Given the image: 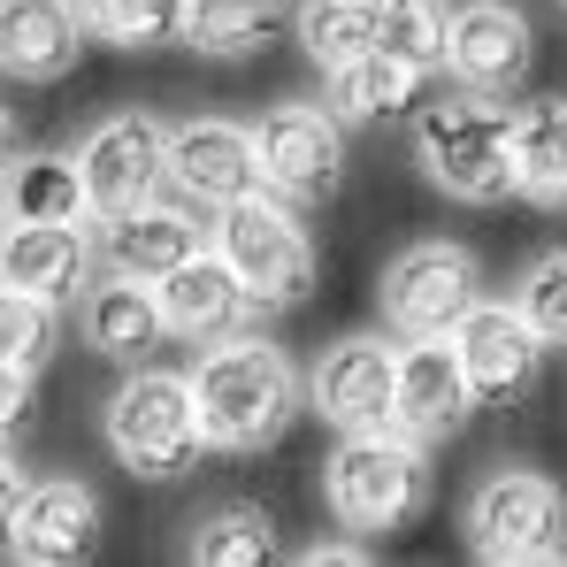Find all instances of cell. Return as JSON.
<instances>
[{"mask_svg":"<svg viewBox=\"0 0 567 567\" xmlns=\"http://www.w3.org/2000/svg\"><path fill=\"white\" fill-rule=\"evenodd\" d=\"M185 377H192L199 430H207L215 453H269L307 414V383L291 369V353L277 338H261V330H230V338L199 346V361Z\"/></svg>","mask_w":567,"mask_h":567,"instance_id":"1","label":"cell"},{"mask_svg":"<svg viewBox=\"0 0 567 567\" xmlns=\"http://www.w3.org/2000/svg\"><path fill=\"white\" fill-rule=\"evenodd\" d=\"M406 146H414V169L461 207L514 199V107H498V93H468V85L422 93Z\"/></svg>","mask_w":567,"mask_h":567,"instance_id":"2","label":"cell"},{"mask_svg":"<svg viewBox=\"0 0 567 567\" xmlns=\"http://www.w3.org/2000/svg\"><path fill=\"white\" fill-rule=\"evenodd\" d=\"M322 506L353 537H391L430 506V445L406 430H346L338 453L322 461Z\"/></svg>","mask_w":567,"mask_h":567,"instance_id":"3","label":"cell"},{"mask_svg":"<svg viewBox=\"0 0 567 567\" xmlns=\"http://www.w3.org/2000/svg\"><path fill=\"white\" fill-rule=\"evenodd\" d=\"M100 430H107V453L138 475V483H169V475H185L192 461L207 453L192 377H177V369H146V361H131V377L107 391Z\"/></svg>","mask_w":567,"mask_h":567,"instance_id":"4","label":"cell"},{"mask_svg":"<svg viewBox=\"0 0 567 567\" xmlns=\"http://www.w3.org/2000/svg\"><path fill=\"white\" fill-rule=\"evenodd\" d=\"M215 254L238 269L246 299L261 315H291L315 299V238L299 223V207L277 199V192H246L230 207H215Z\"/></svg>","mask_w":567,"mask_h":567,"instance_id":"5","label":"cell"},{"mask_svg":"<svg viewBox=\"0 0 567 567\" xmlns=\"http://www.w3.org/2000/svg\"><path fill=\"white\" fill-rule=\"evenodd\" d=\"M461 529H468L475 560H498V567L560 560L567 553V498H560V483L537 468H491L468 491Z\"/></svg>","mask_w":567,"mask_h":567,"instance_id":"6","label":"cell"},{"mask_svg":"<svg viewBox=\"0 0 567 567\" xmlns=\"http://www.w3.org/2000/svg\"><path fill=\"white\" fill-rule=\"evenodd\" d=\"M475 299H483V269H475L468 246H453V238L399 246L383 261V284H377V307H383L391 338H453Z\"/></svg>","mask_w":567,"mask_h":567,"instance_id":"7","label":"cell"},{"mask_svg":"<svg viewBox=\"0 0 567 567\" xmlns=\"http://www.w3.org/2000/svg\"><path fill=\"white\" fill-rule=\"evenodd\" d=\"M78 177H85V199H93V223L154 207L162 185H169V123L154 107L100 115L93 131L78 138Z\"/></svg>","mask_w":567,"mask_h":567,"instance_id":"8","label":"cell"},{"mask_svg":"<svg viewBox=\"0 0 567 567\" xmlns=\"http://www.w3.org/2000/svg\"><path fill=\"white\" fill-rule=\"evenodd\" d=\"M254 146H261V185L299 215L330 207L346 185V123L330 115V100H277L254 123Z\"/></svg>","mask_w":567,"mask_h":567,"instance_id":"9","label":"cell"},{"mask_svg":"<svg viewBox=\"0 0 567 567\" xmlns=\"http://www.w3.org/2000/svg\"><path fill=\"white\" fill-rule=\"evenodd\" d=\"M307 406L338 437L346 430H391V414H399V338L353 330V338L322 346V361L307 377Z\"/></svg>","mask_w":567,"mask_h":567,"instance_id":"10","label":"cell"},{"mask_svg":"<svg viewBox=\"0 0 567 567\" xmlns=\"http://www.w3.org/2000/svg\"><path fill=\"white\" fill-rule=\"evenodd\" d=\"M453 353L468 369L475 406H522L537 391V377H545L553 346L529 330V315L514 299H475L468 315H461V330H453Z\"/></svg>","mask_w":567,"mask_h":567,"instance_id":"11","label":"cell"},{"mask_svg":"<svg viewBox=\"0 0 567 567\" xmlns=\"http://www.w3.org/2000/svg\"><path fill=\"white\" fill-rule=\"evenodd\" d=\"M537 62V31L514 0H453V31H445V78L468 93H522Z\"/></svg>","mask_w":567,"mask_h":567,"instance_id":"12","label":"cell"},{"mask_svg":"<svg viewBox=\"0 0 567 567\" xmlns=\"http://www.w3.org/2000/svg\"><path fill=\"white\" fill-rule=\"evenodd\" d=\"M169 185L185 192L192 207H230L246 192H261V146L246 123L230 115H192V123H169Z\"/></svg>","mask_w":567,"mask_h":567,"instance_id":"13","label":"cell"},{"mask_svg":"<svg viewBox=\"0 0 567 567\" xmlns=\"http://www.w3.org/2000/svg\"><path fill=\"white\" fill-rule=\"evenodd\" d=\"M23 567H78L100 553V491L78 475H31L23 514H16V545Z\"/></svg>","mask_w":567,"mask_h":567,"instance_id":"14","label":"cell"},{"mask_svg":"<svg viewBox=\"0 0 567 567\" xmlns=\"http://www.w3.org/2000/svg\"><path fill=\"white\" fill-rule=\"evenodd\" d=\"M468 414H475V391L453 338H399V414H391V430H406L414 445H445Z\"/></svg>","mask_w":567,"mask_h":567,"instance_id":"15","label":"cell"},{"mask_svg":"<svg viewBox=\"0 0 567 567\" xmlns=\"http://www.w3.org/2000/svg\"><path fill=\"white\" fill-rule=\"evenodd\" d=\"M85 8L78 0H0V78L16 85H62L85 62Z\"/></svg>","mask_w":567,"mask_h":567,"instance_id":"16","label":"cell"},{"mask_svg":"<svg viewBox=\"0 0 567 567\" xmlns=\"http://www.w3.org/2000/svg\"><path fill=\"white\" fill-rule=\"evenodd\" d=\"M154 299H162V322H169L177 346H215V338L246 330V315H261V307L246 299L238 269H230L215 246H199L192 261H177L169 277L154 284Z\"/></svg>","mask_w":567,"mask_h":567,"instance_id":"17","label":"cell"},{"mask_svg":"<svg viewBox=\"0 0 567 567\" xmlns=\"http://www.w3.org/2000/svg\"><path fill=\"white\" fill-rule=\"evenodd\" d=\"M93 230L85 223H8L0 230V284L39 299H78L93 277Z\"/></svg>","mask_w":567,"mask_h":567,"instance_id":"18","label":"cell"},{"mask_svg":"<svg viewBox=\"0 0 567 567\" xmlns=\"http://www.w3.org/2000/svg\"><path fill=\"white\" fill-rule=\"evenodd\" d=\"M199 246H215V223H199L192 207H138V215H115L100 230V261L115 277H138V284H162L177 261H192Z\"/></svg>","mask_w":567,"mask_h":567,"instance_id":"19","label":"cell"},{"mask_svg":"<svg viewBox=\"0 0 567 567\" xmlns=\"http://www.w3.org/2000/svg\"><path fill=\"white\" fill-rule=\"evenodd\" d=\"M78 338L93 346L100 361H154V346L169 338L154 284L115 277V269H107V284H85L78 291Z\"/></svg>","mask_w":567,"mask_h":567,"instance_id":"20","label":"cell"},{"mask_svg":"<svg viewBox=\"0 0 567 567\" xmlns=\"http://www.w3.org/2000/svg\"><path fill=\"white\" fill-rule=\"evenodd\" d=\"M514 199L567 215V100L514 107Z\"/></svg>","mask_w":567,"mask_h":567,"instance_id":"21","label":"cell"},{"mask_svg":"<svg viewBox=\"0 0 567 567\" xmlns=\"http://www.w3.org/2000/svg\"><path fill=\"white\" fill-rule=\"evenodd\" d=\"M422 70H406L399 54H353V62H338V70H322V100H330V115L338 123H383V115H399V107H414L422 100Z\"/></svg>","mask_w":567,"mask_h":567,"instance_id":"22","label":"cell"},{"mask_svg":"<svg viewBox=\"0 0 567 567\" xmlns=\"http://www.w3.org/2000/svg\"><path fill=\"white\" fill-rule=\"evenodd\" d=\"M0 199H8V223H93L78 154H23L0 177Z\"/></svg>","mask_w":567,"mask_h":567,"instance_id":"23","label":"cell"},{"mask_svg":"<svg viewBox=\"0 0 567 567\" xmlns=\"http://www.w3.org/2000/svg\"><path fill=\"white\" fill-rule=\"evenodd\" d=\"M284 31V0H192L185 47L207 62H246Z\"/></svg>","mask_w":567,"mask_h":567,"instance_id":"24","label":"cell"},{"mask_svg":"<svg viewBox=\"0 0 567 567\" xmlns=\"http://www.w3.org/2000/svg\"><path fill=\"white\" fill-rule=\"evenodd\" d=\"M277 553H284V545H277L269 506H246V498L199 514L192 537H185V560H199V567H269Z\"/></svg>","mask_w":567,"mask_h":567,"instance_id":"25","label":"cell"},{"mask_svg":"<svg viewBox=\"0 0 567 567\" xmlns=\"http://www.w3.org/2000/svg\"><path fill=\"white\" fill-rule=\"evenodd\" d=\"M377 16L383 0H291V39L307 47L315 70H338L377 47Z\"/></svg>","mask_w":567,"mask_h":567,"instance_id":"26","label":"cell"},{"mask_svg":"<svg viewBox=\"0 0 567 567\" xmlns=\"http://www.w3.org/2000/svg\"><path fill=\"white\" fill-rule=\"evenodd\" d=\"M93 39L123 47V54H154V47H185L192 0H78Z\"/></svg>","mask_w":567,"mask_h":567,"instance_id":"27","label":"cell"},{"mask_svg":"<svg viewBox=\"0 0 567 567\" xmlns=\"http://www.w3.org/2000/svg\"><path fill=\"white\" fill-rule=\"evenodd\" d=\"M445 31H453V0H383L377 16V47L422 78H445Z\"/></svg>","mask_w":567,"mask_h":567,"instance_id":"28","label":"cell"},{"mask_svg":"<svg viewBox=\"0 0 567 567\" xmlns=\"http://www.w3.org/2000/svg\"><path fill=\"white\" fill-rule=\"evenodd\" d=\"M62 353V299H39V291H16V284H0V361H16V369H47Z\"/></svg>","mask_w":567,"mask_h":567,"instance_id":"29","label":"cell"},{"mask_svg":"<svg viewBox=\"0 0 567 567\" xmlns=\"http://www.w3.org/2000/svg\"><path fill=\"white\" fill-rule=\"evenodd\" d=\"M514 307L529 315V330H537L553 353H567V246H560V254H537V261L522 269Z\"/></svg>","mask_w":567,"mask_h":567,"instance_id":"30","label":"cell"},{"mask_svg":"<svg viewBox=\"0 0 567 567\" xmlns=\"http://www.w3.org/2000/svg\"><path fill=\"white\" fill-rule=\"evenodd\" d=\"M291 560L299 567H369L377 545H369V537H315V545H299Z\"/></svg>","mask_w":567,"mask_h":567,"instance_id":"31","label":"cell"},{"mask_svg":"<svg viewBox=\"0 0 567 567\" xmlns=\"http://www.w3.org/2000/svg\"><path fill=\"white\" fill-rule=\"evenodd\" d=\"M23 491H31V475L16 468L8 453H0V553L16 545V514H23Z\"/></svg>","mask_w":567,"mask_h":567,"instance_id":"32","label":"cell"},{"mask_svg":"<svg viewBox=\"0 0 567 567\" xmlns=\"http://www.w3.org/2000/svg\"><path fill=\"white\" fill-rule=\"evenodd\" d=\"M31 414V369H16V361H0V437L16 430Z\"/></svg>","mask_w":567,"mask_h":567,"instance_id":"33","label":"cell"},{"mask_svg":"<svg viewBox=\"0 0 567 567\" xmlns=\"http://www.w3.org/2000/svg\"><path fill=\"white\" fill-rule=\"evenodd\" d=\"M23 162V123H16V107H0V177Z\"/></svg>","mask_w":567,"mask_h":567,"instance_id":"34","label":"cell"},{"mask_svg":"<svg viewBox=\"0 0 567 567\" xmlns=\"http://www.w3.org/2000/svg\"><path fill=\"white\" fill-rule=\"evenodd\" d=\"M0 230H8V199H0Z\"/></svg>","mask_w":567,"mask_h":567,"instance_id":"35","label":"cell"}]
</instances>
